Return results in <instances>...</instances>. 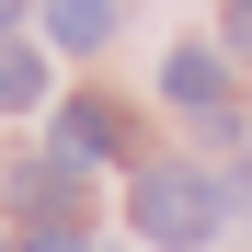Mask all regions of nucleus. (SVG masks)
I'll return each mask as SVG.
<instances>
[{
	"mask_svg": "<svg viewBox=\"0 0 252 252\" xmlns=\"http://www.w3.org/2000/svg\"><path fill=\"white\" fill-rule=\"evenodd\" d=\"M138 229H149L160 252H184V241L218 229V195H206L195 172H138Z\"/></svg>",
	"mask_w": 252,
	"mask_h": 252,
	"instance_id": "nucleus-1",
	"label": "nucleus"
},
{
	"mask_svg": "<svg viewBox=\"0 0 252 252\" xmlns=\"http://www.w3.org/2000/svg\"><path fill=\"white\" fill-rule=\"evenodd\" d=\"M160 92H172L206 138H229V69L206 58V46H172V58H160Z\"/></svg>",
	"mask_w": 252,
	"mask_h": 252,
	"instance_id": "nucleus-2",
	"label": "nucleus"
},
{
	"mask_svg": "<svg viewBox=\"0 0 252 252\" xmlns=\"http://www.w3.org/2000/svg\"><path fill=\"white\" fill-rule=\"evenodd\" d=\"M103 149H126V115H115V92H80V103H58V160H103Z\"/></svg>",
	"mask_w": 252,
	"mask_h": 252,
	"instance_id": "nucleus-3",
	"label": "nucleus"
},
{
	"mask_svg": "<svg viewBox=\"0 0 252 252\" xmlns=\"http://www.w3.org/2000/svg\"><path fill=\"white\" fill-rule=\"evenodd\" d=\"M34 103H46V58L0 34V115H34Z\"/></svg>",
	"mask_w": 252,
	"mask_h": 252,
	"instance_id": "nucleus-4",
	"label": "nucleus"
},
{
	"mask_svg": "<svg viewBox=\"0 0 252 252\" xmlns=\"http://www.w3.org/2000/svg\"><path fill=\"white\" fill-rule=\"evenodd\" d=\"M46 34H58V46H80V58H92L103 34H115V0H46Z\"/></svg>",
	"mask_w": 252,
	"mask_h": 252,
	"instance_id": "nucleus-5",
	"label": "nucleus"
},
{
	"mask_svg": "<svg viewBox=\"0 0 252 252\" xmlns=\"http://www.w3.org/2000/svg\"><path fill=\"white\" fill-rule=\"evenodd\" d=\"M23 252H92L80 229H23Z\"/></svg>",
	"mask_w": 252,
	"mask_h": 252,
	"instance_id": "nucleus-6",
	"label": "nucleus"
},
{
	"mask_svg": "<svg viewBox=\"0 0 252 252\" xmlns=\"http://www.w3.org/2000/svg\"><path fill=\"white\" fill-rule=\"evenodd\" d=\"M229 46H241V58H252V0H229Z\"/></svg>",
	"mask_w": 252,
	"mask_h": 252,
	"instance_id": "nucleus-7",
	"label": "nucleus"
},
{
	"mask_svg": "<svg viewBox=\"0 0 252 252\" xmlns=\"http://www.w3.org/2000/svg\"><path fill=\"white\" fill-rule=\"evenodd\" d=\"M0 23H12V0H0Z\"/></svg>",
	"mask_w": 252,
	"mask_h": 252,
	"instance_id": "nucleus-8",
	"label": "nucleus"
}]
</instances>
